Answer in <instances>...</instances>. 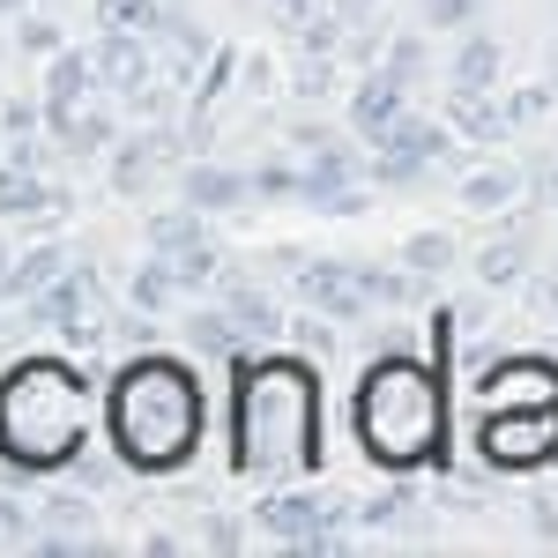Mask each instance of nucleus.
Masks as SVG:
<instances>
[{"mask_svg": "<svg viewBox=\"0 0 558 558\" xmlns=\"http://www.w3.org/2000/svg\"><path fill=\"white\" fill-rule=\"evenodd\" d=\"M105 447L142 476L179 470L202 447V387L179 357H149L134 350L120 365V380L105 395Z\"/></svg>", "mask_w": 558, "mask_h": 558, "instance_id": "1", "label": "nucleus"}, {"mask_svg": "<svg viewBox=\"0 0 558 558\" xmlns=\"http://www.w3.org/2000/svg\"><path fill=\"white\" fill-rule=\"evenodd\" d=\"M89 432V387L60 357H23L0 380V454L23 476H60L83 454Z\"/></svg>", "mask_w": 558, "mask_h": 558, "instance_id": "2", "label": "nucleus"}, {"mask_svg": "<svg viewBox=\"0 0 558 558\" xmlns=\"http://www.w3.org/2000/svg\"><path fill=\"white\" fill-rule=\"evenodd\" d=\"M357 439L380 470H425L447 439V387L432 380L417 357H380L357 387Z\"/></svg>", "mask_w": 558, "mask_h": 558, "instance_id": "3", "label": "nucleus"}, {"mask_svg": "<svg viewBox=\"0 0 558 558\" xmlns=\"http://www.w3.org/2000/svg\"><path fill=\"white\" fill-rule=\"evenodd\" d=\"M305 462H313V365L299 357L239 365V470L276 484Z\"/></svg>", "mask_w": 558, "mask_h": 558, "instance_id": "4", "label": "nucleus"}, {"mask_svg": "<svg viewBox=\"0 0 558 558\" xmlns=\"http://www.w3.org/2000/svg\"><path fill=\"white\" fill-rule=\"evenodd\" d=\"M373 157H365V179L373 186H417L432 179L439 165H462V134L447 128V120H402V128H387L380 142H365Z\"/></svg>", "mask_w": 558, "mask_h": 558, "instance_id": "5", "label": "nucleus"}, {"mask_svg": "<svg viewBox=\"0 0 558 558\" xmlns=\"http://www.w3.org/2000/svg\"><path fill=\"white\" fill-rule=\"evenodd\" d=\"M254 521H260L268 544H291V551H336L343 529L357 521V507L336 499V492H268V499L254 507Z\"/></svg>", "mask_w": 558, "mask_h": 558, "instance_id": "6", "label": "nucleus"}, {"mask_svg": "<svg viewBox=\"0 0 558 558\" xmlns=\"http://www.w3.org/2000/svg\"><path fill=\"white\" fill-rule=\"evenodd\" d=\"M476 454H484V470H499V476L558 462V402H544V410H484Z\"/></svg>", "mask_w": 558, "mask_h": 558, "instance_id": "7", "label": "nucleus"}, {"mask_svg": "<svg viewBox=\"0 0 558 558\" xmlns=\"http://www.w3.org/2000/svg\"><path fill=\"white\" fill-rule=\"evenodd\" d=\"M186 142L194 134L172 128V120H134L120 142H112V157H105V179H112V194H128V202H142L149 186L165 172H179L186 165Z\"/></svg>", "mask_w": 558, "mask_h": 558, "instance_id": "8", "label": "nucleus"}, {"mask_svg": "<svg viewBox=\"0 0 558 558\" xmlns=\"http://www.w3.org/2000/svg\"><path fill=\"white\" fill-rule=\"evenodd\" d=\"M291 291H299L313 313H328L336 328H350V320H365V313H373V299H365V276H357V260L299 254V260H291Z\"/></svg>", "mask_w": 558, "mask_h": 558, "instance_id": "9", "label": "nucleus"}, {"mask_svg": "<svg viewBox=\"0 0 558 558\" xmlns=\"http://www.w3.org/2000/svg\"><path fill=\"white\" fill-rule=\"evenodd\" d=\"M410 89L417 83H402L395 68H365V75L350 83V97H343L350 134H357V142H380L387 128H402V120H410Z\"/></svg>", "mask_w": 558, "mask_h": 558, "instance_id": "10", "label": "nucleus"}, {"mask_svg": "<svg viewBox=\"0 0 558 558\" xmlns=\"http://www.w3.org/2000/svg\"><path fill=\"white\" fill-rule=\"evenodd\" d=\"M45 128H68L75 112H83L89 97H105V75H97V52H83V45H60L52 60H45Z\"/></svg>", "mask_w": 558, "mask_h": 558, "instance_id": "11", "label": "nucleus"}, {"mask_svg": "<svg viewBox=\"0 0 558 558\" xmlns=\"http://www.w3.org/2000/svg\"><path fill=\"white\" fill-rule=\"evenodd\" d=\"M476 387H484V410H544L558 402V365L551 357H492Z\"/></svg>", "mask_w": 558, "mask_h": 558, "instance_id": "12", "label": "nucleus"}, {"mask_svg": "<svg viewBox=\"0 0 558 558\" xmlns=\"http://www.w3.org/2000/svg\"><path fill=\"white\" fill-rule=\"evenodd\" d=\"M179 202H194L202 216H239L254 209V172L216 165V157H186L179 165Z\"/></svg>", "mask_w": 558, "mask_h": 558, "instance_id": "13", "label": "nucleus"}, {"mask_svg": "<svg viewBox=\"0 0 558 558\" xmlns=\"http://www.w3.org/2000/svg\"><path fill=\"white\" fill-rule=\"evenodd\" d=\"M120 134H128V112H120V97L105 89V97H89L68 128H52V142H60V157H68V165H105Z\"/></svg>", "mask_w": 558, "mask_h": 558, "instance_id": "14", "label": "nucleus"}, {"mask_svg": "<svg viewBox=\"0 0 558 558\" xmlns=\"http://www.w3.org/2000/svg\"><path fill=\"white\" fill-rule=\"evenodd\" d=\"M209 299L231 305V313H239V328H246L254 343H283V328H291V320H283V305L268 299L254 276H246V268H231V260H223V276H216V291H209Z\"/></svg>", "mask_w": 558, "mask_h": 558, "instance_id": "15", "label": "nucleus"}, {"mask_svg": "<svg viewBox=\"0 0 558 558\" xmlns=\"http://www.w3.org/2000/svg\"><path fill=\"white\" fill-rule=\"evenodd\" d=\"M499 75H507V45L492 38L484 23L462 31L454 52H447V83H454V89H499Z\"/></svg>", "mask_w": 558, "mask_h": 558, "instance_id": "16", "label": "nucleus"}, {"mask_svg": "<svg viewBox=\"0 0 558 558\" xmlns=\"http://www.w3.org/2000/svg\"><path fill=\"white\" fill-rule=\"evenodd\" d=\"M529 254H536V231H529V216H521L514 231H499V239L476 246V283H484V291H514L521 276H529Z\"/></svg>", "mask_w": 558, "mask_h": 558, "instance_id": "17", "label": "nucleus"}, {"mask_svg": "<svg viewBox=\"0 0 558 558\" xmlns=\"http://www.w3.org/2000/svg\"><path fill=\"white\" fill-rule=\"evenodd\" d=\"M97 75H105V89H128L142 83V75H157V45L134 38V31H97Z\"/></svg>", "mask_w": 558, "mask_h": 558, "instance_id": "18", "label": "nucleus"}, {"mask_svg": "<svg viewBox=\"0 0 558 558\" xmlns=\"http://www.w3.org/2000/svg\"><path fill=\"white\" fill-rule=\"evenodd\" d=\"M68 268H75V254H68L60 239H38L31 254H15V268H8V305H31L45 283H60Z\"/></svg>", "mask_w": 558, "mask_h": 558, "instance_id": "19", "label": "nucleus"}, {"mask_svg": "<svg viewBox=\"0 0 558 558\" xmlns=\"http://www.w3.org/2000/svg\"><path fill=\"white\" fill-rule=\"evenodd\" d=\"M454 202H462L470 216L514 209V202H521V172H514V165H470V172H462V186H454Z\"/></svg>", "mask_w": 558, "mask_h": 558, "instance_id": "20", "label": "nucleus"}, {"mask_svg": "<svg viewBox=\"0 0 558 558\" xmlns=\"http://www.w3.org/2000/svg\"><path fill=\"white\" fill-rule=\"evenodd\" d=\"M186 343L209 350V357H239V350L254 343V336L239 328V313H231L223 299H209V305H194V313H186Z\"/></svg>", "mask_w": 558, "mask_h": 558, "instance_id": "21", "label": "nucleus"}, {"mask_svg": "<svg viewBox=\"0 0 558 558\" xmlns=\"http://www.w3.org/2000/svg\"><path fill=\"white\" fill-rule=\"evenodd\" d=\"M142 231H149V254H194V246H202V239H209V216L194 209V202H179V209H149V223H142Z\"/></svg>", "mask_w": 558, "mask_h": 558, "instance_id": "22", "label": "nucleus"}, {"mask_svg": "<svg viewBox=\"0 0 558 558\" xmlns=\"http://www.w3.org/2000/svg\"><path fill=\"white\" fill-rule=\"evenodd\" d=\"M186 299V283H179V260L172 254H142V268L128 276V305L142 313H165V305Z\"/></svg>", "mask_w": 558, "mask_h": 558, "instance_id": "23", "label": "nucleus"}, {"mask_svg": "<svg viewBox=\"0 0 558 558\" xmlns=\"http://www.w3.org/2000/svg\"><path fill=\"white\" fill-rule=\"evenodd\" d=\"M246 172H254V202H305V157L299 149L291 157H260Z\"/></svg>", "mask_w": 558, "mask_h": 558, "instance_id": "24", "label": "nucleus"}, {"mask_svg": "<svg viewBox=\"0 0 558 558\" xmlns=\"http://www.w3.org/2000/svg\"><path fill=\"white\" fill-rule=\"evenodd\" d=\"M60 45H68V31H60L52 15H31V8H23V15H15V31H8V52H15V60H38V68L60 52Z\"/></svg>", "mask_w": 558, "mask_h": 558, "instance_id": "25", "label": "nucleus"}, {"mask_svg": "<svg viewBox=\"0 0 558 558\" xmlns=\"http://www.w3.org/2000/svg\"><path fill=\"white\" fill-rule=\"evenodd\" d=\"M291 38H299V52H328V60H343V38H350V23L336 15V8H328V0H320V8L305 15L299 31H291Z\"/></svg>", "mask_w": 558, "mask_h": 558, "instance_id": "26", "label": "nucleus"}, {"mask_svg": "<svg viewBox=\"0 0 558 558\" xmlns=\"http://www.w3.org/2000/svg\"><path fill=\"white\" fill-rule=\"evenodd\" d=\"M380 68H395L402 83H425V75H432V31H395Z\"/></svg>", "mask_w": 558, "mask_h": 558, "instance_id": "27", "label": "nucleus"}, {"mask_svg": "<svg viewBox=\"0 0 558 558\" xmlns=\"http://www.w3.org/2000/svg\"><path fill=\"white\" fill-rule=\"evenodd\" d=\"M417 23L439 31V38H462V31L484 23V0H417Z\"/></svg>", "mask_w": 558, "mask_h": 558, "instance_id": "28", "label": "nucleus"}, {"mask_svg": "<svg viewBox=\"0 0 558 558\" xmlns=\"http://www.w3.org/2000/svg\"><path fill=\"white\" fill-rule=\"evenodd\" d=\"M454 254H462V246H454L447 231H410V239H402V260H410L417 276H439V268H454Z\"/></svg>", "mask_w": 558, "mask_h": 558, "instance_id": "29", "label": "nucleus"}, {"mask_svg": "<svg viewBox=\"0 0 558 558\" xmlns=\"http://www.w3.org/2000/svg\"><path fill=\"white\" fill-rule=\"evenodd\" d=\"M499 97H507V128H536L558 105V83H521V89H499Z\"/></svg>", "mask_w": 558, "mask_h": 558, "instance_id": "30", "label": "nucleus"}, {"mask_svg": "<svg viewBox=\"0 0 558 558\" xmlns=\"http://www.w3.org/2000/svg\"><path fill=\"white\" fill-rule=\"evenodd\" d=\"M0 134H8V142L45 134V97H0Z\"/></svg>", "mask_w": 558, "mask_h": 558, "instance_id": "31", "label": "nucleus"}, {"mask_svg": "<svg viewBox=\"0 0 558 558\" xmlns=\"http://www.w3.org/2000/svg\"><path fill=\"white\" fill-rule=\"evenodd\" d=\"M410 507H417V499H410L402 484H395V492H373V499L357 507V529H395V521H410Z\"/></svg>", "mask_w": 558, "mask_h": 558, "instance_id": "32", "label": "nucleus"}, {"mask_svg": "<svg viewBox=\"0 0 558 558\" xmlns=\"http://www.w3.org/2000/svg\"><path fill=\"white\" fill-rule=\"evenodd\" d=\"M31 536H38V507H23V499L0 492V544H23L31 551Z\"/></svg>", "mask_w": 558, "mask_h": 558, "instance_id": "33", "label": "nucleus"}, {"mask_svg": "<svg viewBox=\"0 0 558 558\" xmlns=\"http://www.w3.org/2000/svg\"><path fill=\"white\" fill-rule=\"evenodd\" d=\"M194 544H202V551H246V521L239 514H209Z\"/></svg>", "mask_w": 558, "mask_h": 558, "instance_id": "34", "label": "nucleus"}, {"mask_svg": "<svg viewBox=\"0 0 558 558\" xmlns=\"http://www.w3.org/2000/svg\"><path fill=\"white\" fill-rule=\"evenodd\" d=\"M239 75H246V97H268V89H276V68H268L260 52H239Z\"/></svg>", "mask_w": 558, "mask_h": 558, "instance_id": "35", "label": "nucleus"}, {"mask_svg": "<svg viewBox=\"0 0 558 558\" xmlns=\"http://www.w3.org/2000/svg\"><path fill=\"white\" fill-rule=\"evenodd\" d=\"M529 529H536L544 544H558V507L551 499H529Z\"/></svg>", "mask_w": 558, "mask_h": 558, "instance_id": "36", "label": "nucleus"}, {"mask_svg": "<svg viewBox=\"0 0 558 558\" xmlns=\"http://www.w3.org/2000/svg\"><path fill=\"white\" fill-rule=\"evenodd\" d=\"M313 8H320V0H268V15H276L283 31H299L305 15H313Z\"/></svg>", "mask_w": 558, "mask_h": 558, "instance_id": "37", "label": "nucleus"}, {"mask_svg": "<svg viewBox=\"0 0 558 558\" xmlns=\"http://www.w3.org/2000/svg\"><path fill=\"white\" fill-rule=\"evenodd\" d=\"M343 23H380V0H328Z\"/></svg>", "mask_w": 558, "mask_h": 558, "instance_id": "38", "label": "nucleus"}, {"mask_svg": "<svg viewBox=\"0 0 558 558\" xmlns=\"http://www.w3.org/2000/svg\"><path fill=\"white\" fill-rule=\"evenodd\" d=\"M8 268H15V239H8V223H0V283H8Z\"/></svg>", "mask_w": 558, "mask_h": 558, "instance_id": "39", "label": "nucleus"}, {"mask_svg": "<svg viewBox=\"0 0 558 558\" xmlns=\"http://www.w3.org/2000/svg\"><path fill=\"white\" fill-rule=\"evenodd\" d=\"M23 8H31V0H0V23H15V15H23Z\"/></svg>", "mask_w": 558, "mask_h": 558, "instance_id": "40", "label": "nucleus"}, {"mask_svg": "<svg viewBox=\"0 0 558 558\" xmlns=\"http://www.w3.org/2000/svg\"><path fill=\"white\" fill-rule=\"evenodd\" d=\"M544 194H551V209H558V165H551V172H544Z\"/></svg>", "mask_w": 558, "mask_h": 558, "instance_id": "41", "label": "nucleus"}, {"mask_svg": "<svg viewBox=\"0 0 558 558\" xmlns=\"http://www.w3.org/2000/svg\"><path fill=\"white\" fill-rule=\"evenodd\" d=\"M551 83H558V38H551Z\"/></svg>", "mask_w": 558, "mask_h": 558, "instance_id": "42", "label": "nucleus"}, {"mask_svg": "<svg viewBox=\"0 0 558 558\" xmlns=\"http://www.w3.org/2000/svg\"><path fill=\"white\" fill-rule=\"evenodd\" d=\"M0 149H8V134H0Z\"/></svg>", "mask_w": 558, "mask_h": 558, "instance_id": "43", "label": "nucleus"}]
</instances>
